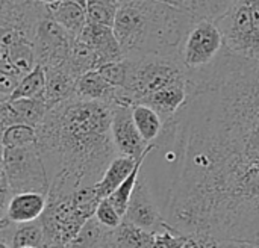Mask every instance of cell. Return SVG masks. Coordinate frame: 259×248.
I'll list each match as a JSON object with an SVG mask.
<instances>
[{"mask_svg": "<svg viewBox=\"0 0 259 248\" xmlns=\"http://www.w3.org/2000/svg\"><path fill=\"white\" fill-rule=\"evenodd\" d=\"M153 144L175 161L176 230L259 242V62L225 48L188 73V100Z\"/></svg>", "mask_w": 259, "mask_h": 248, "instance_id": "6da1fadb", "label": "cell"}, {"mask_svg": "<svg viewBox=\"0 0 259 248\" xmlns=\"http://www.w3.org/2000/svg\"><path fill=\"white\" fill-rule=\"evenodd\" d=\"M112 108L73 97L49 109L36 127V144L50 177L49 192L74 194L102 179L118 156L111 130Z\"/></svg>", "mask_w": 259, "mask_h": 248, "instance_id": "7a4b0ae2", "label": "cell"}, {"mask_svg": "<svg viewBox=\"0 0 259 248\" xmlns=\"http://www.w3.org/2000/svg\"><path fill=\"white\" fill-rule=\"evenodd\" d=\"M194 23V17L182 6L162 0H121L114 30L124 58L176 55Z\"/></svg>", "mask_w": 259, "mask_h": 248, "instance_id": "3957f363", "label": "cell"}, {"mask_svg": "<svg viewBox=\"0 0 259 248\" xmlns=\"http://www.w3.org/2000/svg\"><path fill=\"white\" fill-rule=\"evenodd\" d=\"M127 77L123 88H118L114 105H140L152 94L173 85L188 83V70L179 53L176 55H138L127 56Z\"/></svg>", "mask_w": 259, "mask_h": 248, "instance_id": "277c9868", "label": "cell"}, {"mask_svg": "<svg viewBox=\"0 0 259 248\" xmlns=\"http://www.w3.org/2000/svg\"><path fill=\"white\" fill-rule=\"evenodd\" d=\"M2 173L14 194L20 192H49L50 177L38 144L20 147H2Z\"/></svg>", "mask_w": 259, "mask_h": 248, "instance_id": "5b68a950", "label": "cell"}, {"mask_svg": "<svg viewBox=\"0 0 259 248\" xmlns=\"http://www.w3.org/2000/svg\"><path fill=\"white\" fill-rule=\"evenodd\" d=\"M228 52L259 62V26L252 12L250 0H237L234 6L217 20Z\"/></svg>", "mask_w": 259, "mask_h": 248, "instance_id": "8992f818", "label": "cell"}, {"mask_svg": "<svg viewBox=\"0 0 259 248\" xmlns=\"http://www.w3.org/2000/svg\"><path fill=\"white\" fill-rule=\"evenodd\" d=\"M225 50V36L214 20H197L187 32L179 56L188 70L197 71L211 65Z\"/></svg>", "mask_w": 259, "mask_h": 248, "instance_id": "52a82bcc", "label": "cell"}, {"mask_svg": "<svg viewBox=\"0 0 259 248\" xmlns=\"http://www.w3.org/2000/svg\"><path fill=\"white\" fill-rule=\"evenodd\" d=\"M47 236V247L52 244L68 245L88 221L73 205V194H47V206L39 217ZM46 247V248H47Z\"/></svg>", "mask_w": 259, "mask_h": 248, "instance_id": "ba28073f", "label": "cell"}, {"mask_svg": "<svg viewBox=\"0 0 259 248\" xmlns=\"http://www.w3.org/2000/svg\"><path fill=\"white\" fill-rule=\"evenodd\" d=\"M74 41L76 39L49 14L39 21L35 32L33 45L38 64L44 65V68L67 65Z\"/></svg>", "mask_w": 259, "mask_h": 248, "instance_id": "9c48e42d", "label": "cell"}, {"mask_svg": "<svg viewBox=\"0 0 259 248\" xmlns=\"http://www.w3.org/2000/svg\"><path fill=\"white\" fill-rule=\"evenodd\" d=\"M49 9L39 0H0V29H12L27 35L32 41Z\"/></svg>", "mask_w": 259, "mask_h": 248, "instance_id": "30bf717a", "label": "cell"}, {"mask_svg": "<svg viewBox=\"0 0 259 248\" xmlns=\"http://www.w3.org/2000/svg\"><path fill=\"white\" fill-rule=\"evenodd\" d=\"M123 221L135 224L149 232H158L167 224V218L158 208L147 179L141 177V174L129 200Z\"/></svg>", "mask_w": 259, "mask_h": 248, "instance_id": "8fae6325", "label": "cell"}, {"mask_svg": "<svg viewBox=\"0 0 259 248\" xmlns=\"http://www.w3.org/2000/svg\"><path fill=\"white\" fill-rule=\"evenodd\" d=\"M111 130L118 155L140 159L153 147V144H149L138 132L132 118V106L114 105Z\"/></svg>", "mask_w": 259, "mask_h": 248, "instance_id": "7c38bea8", "label": "cell"}, {"mask_svg": "<svg viewBox=\"0 0 259 248\" xmlns=\"http://www.w3.org/2000/svg\"><path fill=\"white\" fill-rule=\"evenodd\" d=\"M49 105L44 98H18L0 102L2 129L14 124H30L38 127L49 112Z\"/></svg>", "mask_w": 259, "mask_h": 248, "instance_id": "4fadbf2b", "label": "cell"}, {"mask_svg": "<svg viewBox=\"0 0 259 248\" xmlns=\"http://www.w3.org/2000/svg\"><path fill=\"white\" fill-rule=\"evenodd\" d=\"M0 241L11 248H46L47 236L41 218L29 223L0 220Z\"/></svg>", "mask_w": 259, "mask_h": 248, "instance_id": "5bb4252c", "label": "cell"}, {"mask_svg": "<svg viewBox=\"0 0 259 248\" xmlns=\"http://www.w3.org/2000/svg\"><path fill=\"white\" fill-rule=\"evenodd\" d=\"M79 39L85 41L88 45H91L96 50L100 59V65L106 62L124 59V53L120 45V41L115 35L114 27L111 26L88 23L82 30Z\"/></svg>", "mask_w": 259, "mask_h": 248, "instance_id": "9a60e30c", "label": "cell"}, {"mask_svg": "<svg viewBox=\"0 0 259 248\" xmlns=\"http://www.w3.org/2000/svg\"><path fill=\"white\" fill-rule=\"evenodd\" d=\"M46 103L50 109L65 100L76 97L77 77L73 74L68 64L59 67H49L46 68Z\"/></svg>", "mask_w": 259, "mask_h": 248, "instance_id": "2e32d148", "label": "cell"}, {"mask_svg": "<svg viewBox=\"0 0 259 248\" xmlns=\"http://www.w3.org/2000/svg\"><path fill=\"white\" fill-rule=\"evenodd\" d=\"M50 17L77 39L88 24L87 0H62L47 6Z\"/></svg>", "mask_w": 259, "mask_h": 248, "instance_id": "e0dca14e", "label": "cell"}, {"mask_svg": "<svg viewBox=\"0 0 259 248\" xmlns=\"http://www.w3.org/2000/svg\"><path fill=\"white\" fill-rule=\"evenodd\" d=\"M47 206V195L41 192H20L14 194L8 211L0 220L12 223H29L38 220Z\"/></svg>", "mask_w": 259, "mask_h": 248, "instance_id": "ac0fdd59", "label": "cell"}, {"mask_svg": "<svg viewBox=\"0 0 259 248\" xmlns=\"http://www.w3.org/2000/svg\"><path fill=\"white\" fill-rule=\"evenodd\" d=\"M118 88L111 85L99 70H91L82 74L76 83V97L91 102H105L114 105L117 102Z\"/></svg>", "mask_w": 259, "mask_h": 248, "instance_id": "d6986e66", "label": "cell"}, {"mask_svg": "<svg viewBox=\"0 0 259 248\" xmlns=\"http://www.w3.org/2000/svg\"><path fill=\"white\" fill-rule=\"evenodd\" d=\"M137 162H138V159H135V158L118 155L109 164V167L106 168L102 179L94 185L100 199H108L129 177V174L134 171Z\"/></svg>", "mask_w": 259, "mask_h": 248, "instance_id": "ffe728a7", "label": "cell"}, {"mask_svg": "<svg viewBox=\"0 0 259 248\" xmlns=\"http://www.w3.org/2000/svg\"><path fill=\"white\" fill-rule=\"evenodd\" d=\"M132 118L138 132L149 144H153L161 136L165 126V120L156 109L141 103L132 106Z\"/></svg>", "mask_w": 259, "mask_h": 248, "instance_id": "44dd1931", "label": "cell"}, {"mask_svg": "<svg viewBox=\"0 0 259 248\" xmlns=\"http://www.w3.org/2000/svg\"><path fill=\"white\" fill-rule=\"evenodd\" d=\"M46 83H47V74L46 68L41 64H36V67L24 74L15 91L11 94L8 100H18V98H44L46 100Z\"/></svg>", "mask_w": 259, "mask_h": 248, "instance_id": "7402d4cb", "label": "cell"}, {"mask_svg": "<svg viewBox=\"0 0 259 248\" xmlns=\"http://www.w3.org/2000/svg\"><path fill=\"white\" fill-rule=\"evenodd\" d=\"M153 232L141 229L135 224L123 221L118 227L112 229L114 248H149Z\"/></svg>", "mask_w": 259, "mask_h": 248, "instance_id": "603a6c76", "label": "cell"}, {"mask_svg": "<svg viewBox=\"0 0 259 248\" xmlns=\"http://www.w3.org/2000/svg\"><path fill=\"white\" fill-rule=\"evenodd\" d=\"M68 65H70L73 74L79 79L87 71L97 70L100 67V59H99V55L96 53V50L91 45H88L85 41L77 38L74 41V44H73Z\"/></svg>", "mask_w": 259, "mask_h": 248, "instance_id": "cb8c5ba5", "label": "cell"}, {"mask_svg": "<svg viewBox=\"0 0 259 248\" xmlns=\"http://www.w3.org/2000/svg\"><path fill=\"white\" fill-rule=\"evenodd\" d=\"M237 0H185L184 8L194 17V20H214L223 17Z\"/></svg>", "mask_w": 259, "mask_h": 248, "instance_id": "d4e9b609", "label": "cell"}, {"mask_svg": "<svg viewBox=\"0 0 259 248\" xmlns=\"http://www.w3.org/2000/svg\"><path fill=\"white\" fill-rule=\"evenodd\" d=\"M155 150V144H153V147L144 155V156H141L140 159H138V162H137V165H135V168H134V171L129 174V177L108 197L109 199V202L115 206V209L118 211V214L121 215V217H124V214H126V209H127V205H129V200H131V197H132V192H134V189H135V186H137V182H138V177H140V174H141V167H143V164H144V161L147 159V156L152 153Z\"/></svg>", "mask_w": 259, "mask_h": 248, "instance_id": "484cf974", "label": "cell"}, {"mask_svg": "<svg viewBox=\"0 0 259 248\" xmlns=\"http://www.w3.org/2000/svg\"><path fill=\"white\" fill-rule=\"evenodd\" d=\"M121 0H87L88 23L114 27Z\"/></svg>", "mask_w": 259, "mask_h": 248, "instance_id": "4316f807", "label": "cell"}, {"mask_svg": "<svg viewBox=\"0 0 259 248\" xmlns=\"http://www.w3.org/2000/svg\"><path fill=\"white\" fill-rule=\"evenodd\" d=\"M36 127L30 124H14L2 129V147H20L36 142Z\"/></svg>", "mask_w": 259, "mask_h": 248, "instance_id": "83f0119b", "label": "cell"}, {"mask_svg": "<svg viewBox=\"0 0 259 248\" xmlns=\"http://www.w3.org/2000/svg\"><path fill=\"white\" fill-rule=\"evenodd\" d=\"M187 239L188 235L181 233L167 221V224L161 230L153 232L149 248H184L187 244Z\"/></svg>", "mask_w": 259, "mask_h": 248, "instance_id": "f1b7e54d", "label": "cell"}, {"mask_svg": "<svg viewBox=\"0 0 259 248\" xmlns=\"http://www.w3.org/2000/svg\"><path fill=\"white\" fill-rule=\"evenodd\" d=\"M97 70L111 85H114L115 88H123L127 77V59L124 58L120 61L102 64Z\"/></svg>", "mask_w": 259, "mask_h": 248, "instance_id": "f546056e", "label": "cell"}, {"mask_svg": "<svg viewBox=\"0 0 259 248\" xmlns=\"http://www.w3.org/2000/svg\"><path fill=\"white\" fill-rule=\"evenodd\" d=\"M103 226L109 229H115L123 223V217L118 214L115 206L109 202V199H102V202L97 206L96 215H94Z\"/></svg>", "mask_w": 259, "mask_h": 248, "instance_id": "4dcf8cb0", "label": "cell"}, {"mask_svg": "<svg viewBox=\"0 0 259 248\" xmlns=\"http://www.w3.org/2000/svg\"><path fill=\"white\" fill-rule=\"evenodd\" d=\"M12 197H14V192L8 182V177L5 176V173H0V217L6 214Z\"/></svg>", "mask_w": 259, "mask_h": 248, "instance_id": "1f68e13d", "label": "cell"}, {"mask_svg": "<svg viewBox=\"0 0 259 248\" xmlns=\"http://www.w3.org/2000/svg\"><path fill=\"white\" fill-rule=\"evenodd\" d=\"M222 248H258V242L244 239H223Z\"/></svg>", "mask_w": 259, "mask_h": 248, "instance_id": "d6a6232c", "label": "cell"}, {"mask_svg": "<svg viewBox=\"0 0 259 248\" xmlns=\"http://www.w3.org/2000/svg\"><path fill=\"white\" fill-rule=\"evenodd\" d=\"M184 248H205V242H203V236L202 233H193L188 235L187 244Z\"/></svg>", "mask_w": 259, "mask_h": 248, "instance_id": "836d02e7", "label": "cell"}, {"mask_svg": "<svg viewBox=\"0 0 259 248\" xmlns=\"http://www.w3.org/2000/svg\"><path fill=\"white\" fill-rule=\"evenodd\" d=\"M162 2H167V3H171V5H176V6H182L184 8V2L185 0H162Z\"/></svg>", "mask_w": 259, "mask_h": 248, "instance_id": "e575fe53", "label": "cell"}, {"mask_svg": "<svg viewBox=\"0 0 259 248\" xmlns=\"http://www.w3.org/2000/svg\"><path fill=\"white\" fill-rule=\"evenodd\" d=\"M41 3H44L46 6H50V5H55V3H58V2H62V0H39Z\"/></svg>", "mask_w": 259, "mask_h": 248, "instance_id": "d590c367", "label": "cell"}, {"mask_svg": "<svg viewBox=\"0 0 259 248\" xmlns=\"http://www.w3.org/2000/svg\"><path fill=\"white\" fill-rule=\"evenodd\" d=\"M0 248H11L6 242H3V241H0Z\"/></svg>", "mask_w": 259, "mask_h": 248, "instance_id": "8d00e7d4", "label": "cell"}, {"mask_svg": "<svg viewBox=\"0 0 259 248\" xmlns=\"http://www.w3.org/2000/svg\"><path fill=\"white\" fill-rule=\"evenodd\" d=\"M258 248H259V242H258Z\"/></svg>", "mask_w": 259, "mask_h": 248, "instance_id": "74e56055", "label": "cell"}]
</instances>
